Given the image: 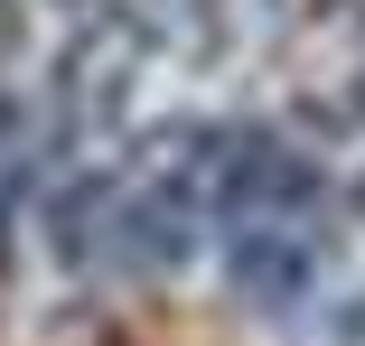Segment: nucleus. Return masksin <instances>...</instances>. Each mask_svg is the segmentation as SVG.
<instances>
[{
  "instance_id": "1",
  "label": "nucleus",
  "mask_w": 365,
  "mask_h": 346,
  "mask_svg": "<svg viewBox=\"0 0 365 346\" xmlns=\"http://www.w3.org/2000/svg\"><path fill=\"white\" fill-rule=\"evenodd\" d=\"M225 271H235V290L244 300H262V309H290L309 290V271H319V243L300 234V225H235V253H225Z\"/></svg>"
}]
</instances>
